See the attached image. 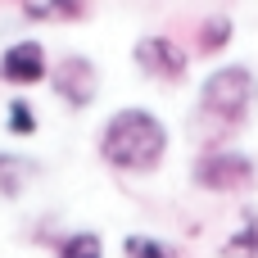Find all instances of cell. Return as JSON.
Instances as JSON below:
<instances>
[{"instance_id": "cell-1", "label": "cell", "mask_w": 258, "mask_h": 258, "mask_svg": "<svg viewBox=\"0 0 258 258\" xmlns=\"http://www.w3.org/2000/svg\"><path fill=\"white\" fill-rule=\"evenodd\" d=\"M168 150V127L150 109H118L100 132V154L122 172H154Z\"/></svg>"}, {"instance_id": "cell-2", "label": "cell", "mask_w": 258, "mask_h": 258, "mask_svg": "<svg viewBox=\"0 0 258 258\" xmlns=\"http://www.w3.org/2000/svg\"><path fill=\"white\" fill-rule=\"evenodd\" d=\"M254 95H258V82H254V73H249L245 63L213 68V73L204 77V86H200L204 113H209V118H222V122H240V118L249 113Z\"/></svg>"}, {"instance_id": "cell-3", "label": "cell", "mask_w": 258, "mask_h": 258, "mask_svg": "<svg viewBox=\"0 0 258 258\" xmlns=\"http://www.w3.org/2000/svg\"><path fill=\"white\" fill-rule=\"evenodd\" d=\"M249 177H254V163L240 150H213L195 163V181L204 190H240L249 186Z\"/></svg>"}, {"instance_id": "cell-4", "label": "cell", "mask_w": 258, "mask_h": 258, "mask_svg": "<svg viewBox=\"0 0 258 258\" xmlns=\"http://www.w3.org/2000/svg\"><path fill=\"white\" fill-rule=\"evenodd\" d=\"M132 54H136L141 73H150V77H181L186 73V50L172 36H141Z\"/></svg>"}, {"instance_id": "cell-5", "label": "cell", "mask_w": 258, "mask_h": 258, "mask_svg": "<svg viewBox=\"0 0 258 258\" xmlns=\"http://www.w3.org/2000/svg\"><path fill=\"white\" fill-rule=\"evenodd\" d=\"M0 77L14 82V86H32L45 77V50L41 41H14L5 54H0Z\"/></svg>"}, {"instance_id": "cell-6", "label": "cell", "mask_w": 258, "mask_h": 258, "mask_svg": "<svg viewBox=\"0 0 258 258\" xmlns=\"http://www.w3.org/2000/svg\"><path fill=\"white\" fill-rule=\"evenodd\" d=\"M54 91L73 104V109H82V104H91L95 100V91H100V77H95V68H91V59H63L59 68H54Z\"/></svg>"}, {"instance_id": "cell-7", "label": "cell", "mask_w": 258, "mask_h": 258, "mask_svg": "<svg viewBox=\"0 0 258 258\" xmlns=\"http://www.w3.org/2000/svg\"><path fill=\"white\" fill-rule=\"evenodd\" d=\"M36 163L32 159H18V154H0V190L5 195H18L27 181H32Z\"/></svg>"}, {"instance_id": "cell-8", "label": "cell", "mask_w": 258, "mask_h": 258, "mask_svg": "<svg viewBox=\"0 0 258 258\" xmlns=\"http://www.w3.org/2000/svg\"><path fill=\"white\" fill-rule=\"evenodd\" d=\"M54 258H104V245H100L95 231H77V236H68V240L59 245Z\"/></svg>"}, {"instance_id": "cell-9", "label": "cell", "mask_w": 258, "mask_h": 258, "mask_svg": "<svg viewBox=\"0 0 258 258\" xmlns=\"http://www.w3.org/2000/svg\"><path fill=\"white\" fill-rule=\"evenodd\" d=\"M32 18H77L82 0H23Z\"/></svg>"}, {"instance_id": "cell-10", "label": "cell", "mask_w": 258, "mask_h": 258, "mask_svg": "<svg viewBox=\"0 0 258 258\" xmlns=\"http://www.w3.org/2000/svg\"><path fill=\"white\" fill-rule=\"evenodd\" d=\"M222 254H227V258H254V254H258V218H254V213L245 218V231L227 240V249H222Z\"/></svg>"}, {"instance_id": "cell-11", "label": "cell", "mask_w": 258, "mask_h": 258, "mask_svg": "<svg viewBox=\"0 0 258 258\" xmlns=\"http://www.w3.org/2000/svg\"><path fill=\"white\" fill-rule=\"evenodd\" d=\"M122 254L127 258H172V249H168L163 240H150V236H127Z\"/></svg>"}, {"instance_id": "cell-12", "label": "cell", "mask_w": 258, "mask_h": 258, "mask_svg": "<svg viewBox=\"0 0 258 258\" xmlns=\"http://www.w3.org/2000/svg\"><path fill=\"white\" fill-rule=\"evenodd\" d=\"M222 41H231V23H227V18H209V23H204L200 45H204V50H218Z\"/></svg>"}, {"instance_id": "cell-13", "label": "cell", "mask_w": 258, "mask_h": 258, "mask_svg": "<svg viewBox=\"0 0 258 258\" xmlns=\"http://www.w3.org/2000/svg\"><path fill=\"white\" fill-rule=\"evenodd\" d=\"M32 127H36L32 109H27L23 100H14V104H9V132H18V136H23V132H32Z\"/></svg>"}]
</instances>
